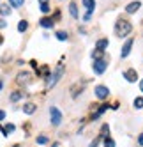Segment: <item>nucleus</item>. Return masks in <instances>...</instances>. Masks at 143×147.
Returning a JSON list of instances; mask_svg holds the SVG:
<instances>
[{
    "instance_id": "4",
    "label": "nucleus",
    "mask_w": 143,
    "mask_h": 147,
    "mask_svg": "<svg viewBox=\"0 0 143 147\" xmlns=\"http://www.w3.org/2000/svg\"><path fill=\"white\" fill-rule=\"evenodd\" d=\"M108 67V62L104 59H99V60H94V71L97 73V75H103V73L106 71Z\"/></svg>"
},
{
    "instance_id": "29",
    "label": "nucleus",
    "mask_w": 143,
    "mask_h": 147,
    "mask_svg": "<svg viewBox=\"0 0 143 147\" xmlns=\"http://www.w3.org/2000/svg\"><path fill=\"white\" fill-rule=\"evenodd\" d=\"M97 145H99V138H96L94 142H92V144H90V147H97Z\"/></svg>"
},
{
    "instance_id": "28",
    "label": "nucleus",
    "mask_w": 143,
    "mask_h": 147,
    "mask_svg": "<svg viewBox=\"0 0 143 147\" xmlns=\"http://www.w3.org/2000/svg\"><path fill=\"white\" fill-rule=\"evenodd\" d=\"M4 119H5V112H4V110H0V122H2Z\"/></svg>"
},
{
    "instance_id": "6",
    "label": "nucleus",
    "mask_w": 143,
    "mask_h": 147,
    "mask_svg": "<svg viewBox=\"0 0 143 147\" xmlns=\"http://www.w3.org/2000/svg\"><path fill=\"white\" fill-rule=\"evenodd\" d=\"M124 76H126V80H127V82H131V83H132V82H136V80H138V71L131 67V69H127V71L124 73Z\"/></svg>"
},
{
    "instance_id": "17",
    "label": "nucleus",
    "mask_w": 143,
    "mask_h": 147,
    "mask_svg": "<svg viewBox=\"0 0 143 147\" xmlns=\"http://www.w3.org/2000/svg\"><path fill=\"white\" fill-rule=\"evenodd\" d=\"M27 28H28V23L25 22V20H21V22L18 23V30H19V32H25Z\"/></svg>"
},
{
    "instance_id": "10",
    "label": "nucleus",
    "mask_w": 143,
    "mask_h": 147,
    "mask_svg": "<svg viewBox=\"0 0 143 147\" xmlns=\"http://www.w3.org/2000/svg\"><path fill=\"white\" fill-rule=\"evenodd\" d=\"M28 80H30V73H27V71L19 73L18 78H16V82H18V83H28Z\"/></svg>"
},
{
    "instance_id": "32",
    "label": "nucleus",
    "mask_w": 143,
    "mask_h": 147,
    "mask_svg": "<svg viewBox=\"0 0 143 147\" xmlns=\"http://www.w3.org/2000/svg\"><path fill=\"white\" fill-rule=\"evenodd\" d=\"M140 90H141V92H143V80H141V82H140Z\"/></svg>"
},
{
    "instance_id": "38",
    "label": "nucleus",
    "mask_w": 143,
    "mask_h": 147,
    "mask_svg": "<svg viewBox=\"0 0 143 147\" xmlns=\"http://www.w3.org/2000/svg\"><path fill=\"white\" fill-rule=\"evenodd\" d=\"M13 147H19V145H13Z\"/></svg>"
},
{
    "instance_id": "14",
    "label": "nucleus",
    "mask_w": 143,
    "mask_h": 147,
    "mask_svg": "<svg viewBox=\"0 0 143 147\" xmlns=\"http://www.w3.org/2000/svg\"><path fill=\"white\" fill-rule=\"evenodd\" d=\"M69 13H71V16H73V18H78V5L74 2L69 4Z\"/></svg>"
},
{
    "instance_id": "24",
    "label": "nucleus",
    "mask_w": 143,
    "mask_h": 147,
    "mask_svg": "<svg viewBox=\"0 0 143 147\" xmlns=\"http://www.w3.org/2000/svg\"><path fill=\"white\" fill-rule=\"evenodd\" d=\"M134 108H138V110L143 108V98H136L134 99Z\"/></svg>"
},
{
    "instance_id": "30",
    "label": "nucleus",
    "mask_w": 143,
    "mask_h": 147,
    "mask_svg": "<svg viewBox=\"0 0 143 147\" xmlns=\"http://www.w3.org/2000/svg\"><path fill=\"white\" fill-rule=\"evenodd\" d=\"M138 144H140V145H143V133L140 135V138H138Z\"/></svg>"
},
{
    "instance_id": "25",
    "label": "nucleus",
    "mask_w": 143,
    "mask_h": 147,
    "mask_svg": "<svg viewBox=\"0 0 143 147\" xmlns=\"http://www.w3.org/2000/svg\"><path fill=\"white\" fill-rule=\"evenodd\" d=\"M49 9H51V7H49L48 4H41V11H43L44 14H46V13H49Z\"/></svg>"
},
{
    "instance_id": "34",
    "label": "nucleus",
    "mask_w": 143,
    "mask_h": 147,
    "mask_svg": "<svg viewBox=\"0 0 143 147\" xmlns=\"http://www.w3.org/2000/svg\"><path fill=\"white\" fill-rule=\"evenodd\" d=\"M39 2H41V4H48V0H39Z\"/></svg>"
},
{
    "instance_id": "8",
    "label": "nucleus",
    "mask_w": 143,
    "mask_h": 147,
    "mask_svg": "<svg viewBox=\"0 0 143 147\" xmlns=\"http://www.w3.org/2000/svg\"><path fill=\"white\" fill-rule=\"evenodd\" d=\"M141 7V2H131V4H127V7H126V13H129V14H132V13H136L138 9Z\"/></svg>"
},
{
    "instance_id": "15",
    "label": "nucleus",
    "mask_w": 143,
    "mask_h": 147,
    "mask_svg": "<svg viewBox=\"0 0 143 147\" xmlns=\"http://www.w3.org/2000/svg\"><path fill=\"white\" fill-rule=\"evenodd\" d=\"M0 14H2V16H9V14H11V7L0 4Z\"/></svg>"
},
{
    "instance_id": "19",
    "label": "nucleus",
    "mask_w": 143,
    "mask_h": 147,
    "mask_svg": "<svg viewBox=\"0 0 143 147\" xmlns=\"http://www.w3.org/2000/svg\"><path fill=\"white\" fill-rule=\"evenodd\" d=\"M69 36H67V32H64V30H58V32H57V39L58 41H65Z\"/></svg>"
},
{
    "instance_id": "9",
    "label": "nucleus",
    "mask_w": 143,
    "mask_h": 147,
    "mask_svg": "<svg viewBox=\"0 0 143 147\" xmlns=\"http://www.w3.org/2000/svg\"><path fill=\"white\" fill-rule=\"evenodd\" d=\"M41 27H44V28H53V25H55V22L51 18H41Z\"/></svg>"
},
{
    "instance_id": "2",
    "label": "nucleus",
    "mask_w": 143,
    "mask_h": 147,
    "mask_svg": "<svg viewBox=\"0 0 143 147\" xmlns=\"http://www.w3.org/2000/svg\"><path fill=\"white\" fill-rule=\"evenodd\" d=\"M64 73V66H58V69L53 73V75H48V80H46V89H51L55 83L60 80V76H62Z\"/></svg>"
},
{
    "instance_id": "3",
    "label": "nucleus",
    "mask_w": 143,
    "mask_h": 147,
    "mask_svg": "<svg viewBox=\"0 0 143 147\" xmlns=\"http://www.w3.org/2000/svg\"><path fill=\"white\" fill-rule=\"evenodd\" d=\"M49 119H51V124L53 126H58L62 122V113L57 107H49Z\"/></svg>"
},
{
    "instance_id": "20",
    "label": "nucleus",
    "mask_w": 143,
    "mask_h": 147,
    "mask_svg": "<svg viewBox=\"0 0 143 147\" xmlns=\"http://www.w3.org/2000/svg\"><path fill=\"white\" fill-rule=\"evenodd\" d=\"M104 147H115V140L110 138V136H106L104 138Z\"/></svg>"
},
{
    "instance_id": "13",
    "label": "nucleus",
    "mask_w": 143,
    "mask_h": 147,
    "mask_svg": "<svg viewBox=\"0 0 143 147\" xmlns=\"http://www.w3.org/2000/svg\"><path fill=\"white\" fill-rule=\"evenodd\" d=\"M23 112H25L27 115L34 113V112H35V105H34V103H25V105H23Z\"/></svg>"
},
{
    "instance_id": "11",
    "label": "nucleus",
    "mask_w": 143,
    "mask_h": 147,
    "mask_svg": "<svg viewBox=\"0 0 143 147\" xmlns=\"http://www.w3.org/2000/svg\"><path fill=\"white\" fill-rule=\"evenodd\" d=\"M14 129H16V128H14V124H5V126H0V131L4 133V136L11 135V133H13Z\"/></svg>"
},
{
    "instance_id": "36",
    "label": "nucleus",
    "mask_w": 143,
    "mask_h": 147,
    "mask_svg": "<svg viewBox=\"0 0 143 147\" xmlns=\"http://www.w3.org/2000/svg\"><path fill=\"white\" fill-rule=\"evenodd\" d=\"M2 87H4V83H2V82H0V89H2Z\"/></svg>"
},
{
    "instance_id": "18",
    "label": "nucleus",
    "mask_w": 143,
    "mask_h": 147,
    "mask_svg": "<svg viewBox=\"0 0 143 147\" xmlns=\"http://www.w3.org/2000/svg\"><path fill=\"white\" fill-rule=\"evenodd\" d=\"M25 4V0H9V5H13V7H21Z\"/></svg>"
},
{
    "instance_id": "35",
    "label": "nucleus",
    "mask_w": 143,
    "mask_h": 147,
    "mask_svg": "<svg viewBox=\"0 0 143 147\" xmlns=\"http://www.w3.org/2000/svg\"><path fill=\"white\" fill-rule=\"evenodd\" d=\"M2 43H4V37H2V36H0V45H2Z\"/></svg>"
},
{
    "instance_id": "26",
    "label": "nucleus",
    "mask_w": 143,
    "mask_h": 147,
    "mask_svg": "<svg viewBox=\"0 0 143 147\" xmlns=\"http://www.w3.org/2000/svg\"><path fill=\"white\" fill-rule=\"evenodd\" d=\"M101 55H103V51H101V50H96L94 53H92V57H94L96 60H99V59H101Z\"/></svg>"
},
{
    "instance_id": "37",
    "label": "nucleus",
    "mask_w": 143,
    "mask_h": 147,
    "mask_svg": "<svg viewBox=\"0 0 143 147\" xmlns=\"http://www.w3.org/2000/svg\"><path fill=\"white\" fill-rule=\"evenodd\" d=\"M53 147H58V144H53Z\"/></svg>"
},
{
    "instance_id": "33",
    "label": "nucleus",
    "mask_w": 143,
    "mask_h": 147,
    "mask_svg": "<svg viewBox=\"0 0 143 147\" xmlns=\"http://www.w3.org/2000/svg\"><path fill=\"white\" fill-rule=\"evenodd\" d=\"M5 25H7L5 22H0V27H5Z\"/></svg>"
},
{
    "instance_id": "16",
    "label": "nucleus",
    "mask_w": 143,
    "mask_h": 147,
    "mask_svg": "<svg viewBox=\"0 0 143 147\" xmlns=\"http://www.w3.org/2000/svg\"><path fill=\"white\" fill-rule=\"evenodd\" d=\"M83 5L87 7V11H94L96 2H94V0H83Z\"/></svg>"
},
{
    "instance_id": "23",
    "label": "nucleus",
    "mask_w": 143,
    "mask_h": 147,
    "mask_svg": "<svg viewBox=\"0 0 143 147\" xmlns=\"http://www.w3.org/2000/svg\"><path fill=\"white\" fill-rule=\"evenodd\" d=\"M39 75H43V76H48V66H43V67H39L37 69V76Z\"/></svg>"
},
{
    "instance_id": "5",
    "label": "nucleus",
    "mask_w": 143,
    "mask_h": 147,
    "mask_svg": "<svg viewBox=\"0 0 143 147\" xmlns=\"http://www.w3.org/2000/svg\"><path fill=\"white\" fill-rule=\"evenodd\" d=\"M96 96H97L99 99H106V98L110 96L108 87H104V85H97V87H96Z\"/></svg>"
},
{
    "instance_id": "27",
    "label": "nucleus",
    "mask_w": 143,
    "mask_h": 147,
    "mask_svg": "<svg viewBox=\"0 0 143 147\" xmlns=\"http://www.w3.org/2000/svg\"><path fill=\"white\" fill-rule=\"evenodd\" d=\"M90 18H92V11H87V14H85V22H90Z\"/></svg>"
},
{
    "instance_id": "22",
    "label": "nucleus",
    "mask_w": 143,
    "mask_h": 147,
    "mask_svg": "<svg viewBox=\"0 0 143 147\" xmlns=\"http://www.w3.org/2000/svg\"><path fill=\"white\" fill-rule=\"evenodd\" d=\"M21 96H23V92H13L11 94V101H18V99H21Z\"/></svg>"
},
{
    "instance_id": "12",
    "label": "nucleus",
    "mask_w": 143,
    "mask_h": 147,
    "mask_svg": "<svg viewBox=\"0 0 143 147\" xmlns=\"http://www.w3.org/2000/svg\"><path fill=\"white\" fill-rule=\"evenodd\" d=\"M108 45H110V41H108V39H99L97 43H96V48L101 50V51H104V50L108 48Z\"/></svg>"
},
{
    "instance_id": "21",
    "label": "nucleus",
    "mask_w": 143,
    "mask_h": 147,
    "mask_svg": "<svg viewBox=\"0 0 143 147\" xmlns=\"http://www.w3.org/2000/svg\"><path fill=\"white\" fill-rule=\"evenodd\" d=\"M49 140H48V136H44V135H41V136H37V144L39 145H44V144H48Z\"/></svg>"
},
{
    "instance_id": "7",
    "label": "nucleus",
    "mask_w": 143,
    "mask_h": 147,
    "mask_svg": "<svg viewBox=\"0 0 143 147\" xmlns=\"http://www.w3.org/2000/svg\"><path fill=\"white\" fill-rule=\"evenodd\" d=\"M132 43H134V41H132V39H127V41H126V45L122 46V51H120L122 59H126V57L129 55V51H131V48H132Z\"/></svg>"
},
{
    "instance_id": "31",
    "label": "nucleus",
    "mask_w": 143,
    "mask_h": 147,
    "mask_svg": "<svg viewBox=\"0 0 143 147\" xmlns=\"http://www.w3.org/2000/svg\"><path fill=\"white\" fill-rule=\"evenodd\" d=\"M30 66H32V67H37V60H30Z\"/></svg>"
},
{
    "instance_id": "1",
    "label": "nucleus",
    "mask_w": 143,
    "mask_h": 147,
    "mask_svg": "<svg viewBox=\"0 0 143 147\" xmlns=\"http://www.w3.org/2000/svg\"><path fill=\"white\" fill-rule=\"evenodd\" d=\"M131 30H132V27H131V23L127 22V20H124V18L117 20V23H115V34L117 36L126 37V36L131 34Z\"/></svg>"
}]
</instances>
